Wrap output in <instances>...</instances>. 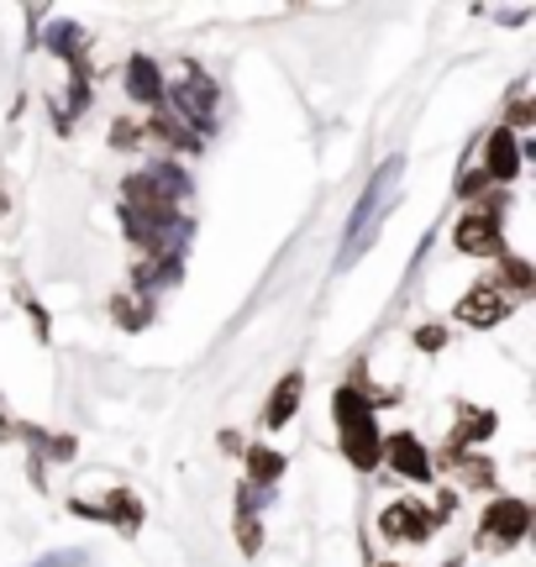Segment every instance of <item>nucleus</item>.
Instances as JSON below:
<instances>
[{
    "instance_id": "dca6fc26",
    "label": "nucleus",
    "mask_w": 536,
    "mask_h": 567,
    "mask_svg": "<svg viewBox=\"0 0 536 567\" xmlns=\"http://www.w3.org/2000/svg\"><path fill=\"white\" fill-rule=\"evenodd\" d=\"M32 567H84V551H53V557H42Z\"/></svg>"
},
{
    "instance_id": "0eeeda50",
    "label": "nucleus",
    "mask_w": 536,
    "mask_h": 567,
    "mask_svg": "<svg viewBox=\"0 0 536 567\" xmlns=\"http://www.w3.org/2000/svg\"><path fill=\"white\" fill-rule=\"evenodd\" d=\"M516 168H520V142H516V132L511 126H495L489 132V142H484V179H516Z\"/></svg>"
},
{
    "instance_id": "4468645a",
    "label": "nucleus",
    "mask_w": 536,
    "mask_h": 567,
    "mask_svg": "<svg viewBox=\"0 0 536 567\" xmlns=\"http://www.w3.org/2000/svg\"><path fill=\"white\" fill-rule=\"evenodd\" d=\"M499 289H511V295H532V268L520 264V258H505V284Z\"/></svg>"
},
{
    "instance_id": "f8f14e48",
    "label": "nucleus",
    "mask_w": 536,
    "mask_h": 567,
    "mask_svg": "<svg viewBox=\"0 0 536 567\" xmlns=\"http://www.w3.org/2000/svg\"><path fill=\"white\" fill-rule=\"evenodd\" d=\"M248 478L258 488L279 484V478H285V457H279V452H268V446H252L248 452Z\"/></svg>"
},
{
    "instance_id": "9d476101",
    "label": "nucleus",
    "mask_w": 536,
    "mask_h": 567,
    "mask_svg": "<svg viewBox=\"0 0 536 567\" xmlns=\"http://www.w3.org/2000/svg\"><path fill=\"white\" fill-rule=\"evenodd\" d=\"M300 394H306V373H285L279 379V389L268 394V410H264V425H289L295 421V410H300Z\"/></svg>"
},
{
    "instance_id": "f3484780",
    "label": "nucleus",
    "mask_w": 536,
    "mask_h": 567,
    "mask_svg": "<svg viewBox=\"0 0 536 567\" xmlns=\"http://www.w3.org/2000/svg\"><path fill=\"white\" fill-rule=\"evenodd\" d=\"M415 342L426 347V352H436V347L447 342V337H442V326H421V331H415Z\"/></svg>"
},
{
    "instance_id": "6e6552de",
    "label": "nucleus",
    "mask_w": 536,
    "mask_h": 567,
    "mask_svg": "<svg viewBox=\"0 0 536 567\" xmlns=\"http://www.w3.org/2000/svg\"><path fill=\"white\" fill-rule=\"evenodd\" d=\"M174 105H179V122L189 126H210L216 122V84L200 74V80L174 84Z\"/></svg>"
},
{
    "instance_id": "2eb2a0df",
    "label": "nucleus",
    "mask_w": 536,
    "mask_h": 567,
    "mask_svg": "<svg viewBox=\"0 0 536 567\" xmlns=\"http://www.w3.org/2000/svg\"><path fill=\"white\" fill-rule=\"evenodd\" d=\"M258 542H264V536H258V515H252V509H248V515H237V547L252 557V551H258Z\"/></svg>"
},
{
    "instance_id": "a211bd4d",
    "label": "nucleus",
    "mask_w": 536,
    "mask_h": 567,
    "mask_svg": "<svg viewBox=\"0 0 536 567\" xmlns=\"http://www.w3.org/2000/svg\"><path fill=\"white\" fill-rule=\"evenodd\" d=\"M111 142H122V147H132V142H137V126H116V132H111Z\"/></svg>"
},
{
    "instance_id": "f257e3e1",
    "label": "nucleus",
    "mask_w": 536,
    "mask_h": 567,
    "mask_svg": "<svg viewBox=\"0 0 536 567\" xmlns=\"http://www.w3.org/2000/svg\"><path fill=\"white\" fill-rule=\"evenodd\" d=\"M337 436H342V452H348V463L358 467V473L379 467L384 436H379V425H373V405L358 389H342V394H337Z\"/></svg>"
},
{
    "instance_id": "20e7f679",
    "label": "nucleus",
    "mask_w": 536,
    "mask_h": 567,
    "mask_svg": "<svg viewBox=\"0 0 536 567\" xmlns=\"http://www.w3.org/2000/svg\"><path fill=\"white\" fill-rule=\"evenodd\" d=\"M379 457H390V467L400 473V478H411V484H432V457H426V446L415 442L411 431H394V436H384Z\"/></svg>"
},
{
    "instance_id": "f03ea898",
    "label": "nucleus",
    "mask_w": 536,
    "mask_h": 567,
    "mask_svg": "<svg viewBox=\"0 0 536 567\" xmlns=\"http://www.w3.org/2000/svg\"><path fill=\"white\" fill-rule=\"evenodd\" d=\"M394 179H400V158H384V163H379V174L369 179V189H363L358 210H352V221H348V247H342V258H337L342 268L358 264V252H363V237H373V221L384 216V195L394 189Z\"/></svg>"
},
{
    "instance_id": "7ed1b4c3",
    "label": "nucleus",
    "mask_w": 536,
    "mask_h": 567,
    "mask_svg": "<svg viewBox=\"0 0 536 567\" xmlns=\"http://www.w3.org/2000/svg\"><path fill=\"white\" fill-rule=\"evenodd\" d=\"M526 526H532V509H526V499H495V505L484 509L478 542H484V547H511V542H520V536H526Z\"/></svg>"
},
{
    "instance_id": "aec40b11",
    "label": "nucleus",
    "mask_w": 536,
    "mask_h": 567,
    "mask_svg": "<svg viewBox=\"0 0 536 567\" xmlns=\"http://www.w3.org/2000/svg\"><path fill=\"white\" fill-rule=\"evenodd\" d=\"M384 567H394V563H384Z\"/></svg>"
},
{
    "instance_id": "423d86ee",
    "label": "nucleus",
    "mask_w": 536,
    "mask_h": 567,
    "mask_svg": "<svg viewBox=\"0 0 536 567\" xmlns=\"http://www.w3.org/2000/svg\"><path fill=\"white\" fill-rule=\"evenodd\" d=\"M432 526H436V520L421 505H411V499H394V505L379 515V530H384L390 542H426V536H432Z\"/></svg>"
},
{
    "instance_id": "9b49d317",
    "label": "nucleus",
    "mask_w": 536,
    "mask_h": 567,
    "mask_svg": "<svg viewBox=\"0 0 536 567\" xmlns=\"http://www.w3.org/2000/svg\"><path fill=\"white\" fill-rule=\"evenodd\" d=\"M126 90H132V101H143V105L164 101V74H158V63H153V59H132V63H126Z\"/></svg>"
},
{
    "instance_id": "39448f33",
    "label": "nucleus",
    "mask_w": 536,
    "mask_h": 567,
    "mask_svg": "<svg viewBox=\"0 0 536 567\" xmlns=\"http://www.w3.org/2000/svg\"><path fill=\"white\" fill-rule=\"evenodd\" d=\"M511 295H499V284H474L463 300H457V321H468V326H495L511 316Z\"/></svg>"
},
{
    "instance_id": "1a4fd4ad",
    "label": "nucleus",
    "mask_w": 536,
    "mask_h": 567,
    "mask_svg": "<svg viewBox=\"0 0 536 567\" xmlns=\"http://www.w3.org/2000/svg\"><path fill=\"white\" fill-rule=\"evenodd\" d=\"M457 247L463 252H474V258H489V252H505V237H499V221L495 216H484V210H474V216H463L457 221Z\"/></svg>"
},
{
    "instance_id": "ddd939ff",
    "label": "nucleus",
    "mask_w": 536,
    "mask_h": 567,
    "mask_svg": "<svg viewBox=\"0 0 536 567\" xmlns=\"http://www.w3.org/2000/svg\"><path fill=\"white\" fill-rule=\"evenodd\" d=\"M105 499H111V505L101 509L105 520H122L126 530H137V520H143V509H137V499H132L126 488H122V494H105Z\"/></svg>"
},
{
    "instance_id": "6ab92c4d",
    "label": "nucleus",
    "mask_w": 536,
    "mask_h": 567,
    "mask_svg": "<svg viewBox=\"0 0 536 567\" xmlns=\"http://www.w3.org/2000/svg\"><path fill=\"white\" fill-rule=\"evenodd\" d=\"M0 436H6V421H0Z\"/></svg>"
}]
</instances>
